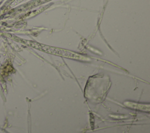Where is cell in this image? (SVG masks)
<instances>
[{
  "label": "cell",
  "instance_id": "obj_1",
  "mask_svg": "<svg viewBox=\"0 0 150 133\" xmlns=\"http://www.w3.org/2000/svg\"><path fill=\"white\" fill-rule=\"evenodd\" d=\"M21 1H22V0H21Z\"/></svg>",
  "mask_w": 150,
  "mask_h": 133
}]
</instances>
